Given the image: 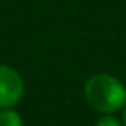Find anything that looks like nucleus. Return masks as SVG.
Instances as JSON below:
<instances>
[{
  "mask_svg": "<svg viewBox=\"0 0 126 126\" xmlns=\"http://www.w3.org/2000/svg\"><path fill=\"white\" fill-rule=\"evenodd\" d=\"M85 99L99 113H115L126 105V88L110 74H96L85 83Z\"/></svg>",
  "mask_w": 126,
  "mask_h": 126,
  "instance_id": "nucleus-1",
  "label": "nucleus"
},
{
  "mask_svg": "<svg viewBox=\"0 0 126 126\" xmlns=\"http://www.w3.org/2000/svg\"><path fill=\"white\" fill-rule=\"evenodd\" d=\"M24 94L22 78L15 69L0 64V109H11Z\"/></svg>",
  "mask_w": 126,
  "mask_h": 126,
  "instance_id": "nucleus-2",
  "label": "nucleus"
},
{
  "mask_svg": "<svg viewBox=\"0 0 126 126\" xmlns=\"http://www.w3.org/2000/svg\"><path fill=\"white\" fill-rule=\"evenodd\" d=\"M0 126H24L22 118L18 112L11 109H3L0 112Z\"/></svg>",
  "mask_w": 126,
  "mask_h": 126,
  "instance_id": "nucleus-3",
  "label": "nucleus"
},
{
  "mask_svg": "<svg viewBox=\"0 0 126 126\" xmlns=\"http://www.w3.org/2000/svg\"><path fill=\"white\" fill-rule=\"evenodd\" d=\"M96 126H123V125H121V121L118 120L117 117H113L112 113H104L97 120Z\"/></svg>",
  "mask_w": 126,
  "mask_h": 126,
  "instance_id": "nucleus-4",
  "label": "nucleus"
},
{
  "mask_svg": "<svg viewBox=\"0 0 126 126\" xmlns=\"http://www.w3.org/2000/svg\"><path fill=\"white\" fill-rule=\"evenodd\" d=\"M123 126H126V105H125V110H123Z\"/></svg>",
  "mask_w": 126,
  "mask_h": 126,
  "instance_id": "nucleus-5",
  "label": "nucleus"
}]
</instances>
